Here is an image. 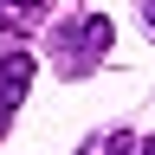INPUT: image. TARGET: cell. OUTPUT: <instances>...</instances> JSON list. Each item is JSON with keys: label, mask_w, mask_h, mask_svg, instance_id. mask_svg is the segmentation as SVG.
Masks as SVG:
<instances>
[{"label": "cell", "mask_w": 155, "mask_h": 155, "mask_svg": "<svg viewBox=\"0 0 155 155\" xmlns=\"http://www.w3.org/2000/svg\"><path fill=\"white\" fill-rule=\"evenodd\" d=\"M84 155H136V136H129V129H104Z\"/></svg>", "instance_id": "obj_4"}, {"label": "cell", "mask_w": 155, "mask_h": 155, "mask_svg": "<svg viewBox=\"0 0 155 155\" xmlns=\"http://www.w3.org/2000/svg\"><path fill=\"white\" fill-rule=\"evenodd\" d=\"M52 19V0H0V32H39Z\"/></svg>", "instance_id": "obj_2"}, {"label": "cell", "mask_w": 155, "mask_h": 155, "mask_svg": "<svg viewBox=\"0 0 155 155\" xmlns=\"http://www.w3.org/2000/svg\"><path fill=\"white\" fill-rule=\"evenodd\" d=\"M13 110H19V91H13V84H0V136L13 129Z\"/></svg>", "instance_id": "obj_5"}, {"label": "cell", "mask_w": 155, "mask_h": 155, "mask_svg": "<svg viewBox=\"0 0 155 155\" xmlns=\"http://www.w3.org/2000/svg\"><path fill=\"white\" fill-rule=\"evenodd\" d=\"M116 45V26H110V13H84V19H71V26H58L52 32V65L65 71V78H84L91 65H104V52Z\"/></svg>", "instance_id": "obj_1"}, {"label": "cell", "mask_w": 155, "mask_h": 155, "mask_svg": "<svg viewBox=\"0 0 155 155\" xmlns=\"http://www.w3.org/2000/svg\"><path fill=\"white\" fill-rule=\"evenodd\" d=\"M142 26H149V39H155V0H142Z\"/></svg>", "instance_id": "obj_6"}, {"label": "cell", "mask_w": 155, "mask_h": 155, "mask_svg": "<svg viewBox=\"0 0 155 155\" xmlns=\"http://www.w3.org/2000/svg\"><path fill=\"white\" fill-rule=\"evenodd\" d=\"M0 84H13L19 97H26V84H32V52H7V58H0Z\"/></svg>", "instance_id": "obj_3"}]
</instances>
